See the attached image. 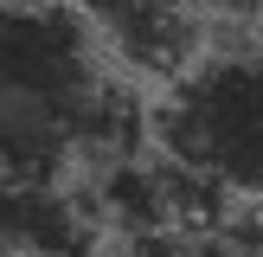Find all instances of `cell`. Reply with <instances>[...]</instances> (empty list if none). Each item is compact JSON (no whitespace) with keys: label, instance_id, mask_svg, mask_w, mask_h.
<instances>
[{"label":"cell","instance_id":"6da1fadb","mask_svg":"<svg viewBox=\"0 0 263 257\" xmlns=\"http://www.w3.org/2000/svg\"><path fill=\"white\" fill-rule=\"evenodd\" d=\"M148 135V109L71 0H13L0 13V180L97 174L141 154Z\"/></svg>","mask_w":263,"mask_h":257},{"label":"cell","instance_id":"7a4b0ae2","mask_svg":"<svg viewBox=\"0 0 263 257\" xmlns=\"http://www.w3.org/2000/svg\"><path fill=\"white\" fill-rule=\"evenodd\" d=\"M154 154L186 167L212 193L263 206V39L205 45L161 84L148 109Z\"/></svg>","mask_w":263,"mask_h":257},{"label":"cell","instance_id":"3957f363","mask_svg":"<svg viewBox=\"0 0 263 257\" xmlns=\"http://www.w3.org/2000/svg\"><path fill=\"white\" fill-rule=\"evenodd\" d=\"M97 39L109 45V58H122L128 71L174 77L205 51V0H71Z\"/></svg>","mask_w":263,"mask_h":257},{"label":"cell","instance_id":"277c9868","mask_svg":"<svg viewBox=\"0 0 263 257\" xmlns=\"http://www.w3.org/2000/svg\"><path fill=\"white\" fill-rule=\"evenodd\" d=\"M97 212L64 180H0V257H90Z\"/></svg>","mask_w":263,"mask_h":257},{"label":"cell","instance_id":"5b68a950","mask_svg":"<svg viewBox=\"0 0 263 257\" xmlns=\"http://www.w3.org/2000/svg\"><path fill=\"white\" fill-rule=\"evenodd\" d=\"M212 26H263V0H205Z\"/></svg>","mask_w":263,"mask_h":257},{"label":"cell","instance_id":"8992f818","mask_svg":"<svg viewBox=\"0 0 263 257\" xmlns=\"http://www.w3.org/2000/svg\"><path fill=\"white\" fill-rule=\"evenodd\" d=\"M7 7H13V0H0V13H7Z\"/></svg>","mask_w":263,"mask_h":257}]
</instances>
